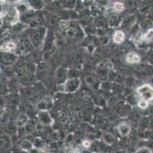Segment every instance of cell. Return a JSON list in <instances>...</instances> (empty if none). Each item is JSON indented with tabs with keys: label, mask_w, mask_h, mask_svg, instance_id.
<instances>
[{
	"label": "cell",
	"mask_w": 153,
	"mask_h": 153,
	"mask_svg": "<svg viewBox=\"0 0 153 153\" xmlns=\"http://www.w3.org/2000/svg\"><path fill=\"white\" fill-rule=\"evenodd\" d=\"M136 93L140 99H144L148 102L153 100V87L150 84H144L136 89Z\"/></svg>",
	"instance_id": "obj_1"
},
{
	"label": "cell",
	"mask_w": 153,
	"mask_h": 153,
	"mask_svg": "<svg viewBox=\"0 0 153 153\" xmlns=\"http://www.w3.org/2000/svg\"><path fill=\"white\" fill-rule=\"evenodd\" d=\"M64 91L66 93H73L81 86V80L79 78H70L62 84Z\"/></svg>",
	"instance_id": "obj_2"
},
{
	"label": "cell",
	"mask_w": 153,
	"mask_h": 153,
	"mask_svg": "<svg viewBox=\"0 0 153 153\" xmlns=\"http://www.w3.org/2000/svg\"><path fill=\"white\" fill-rule=\"evenodd\" d=\"M38 118L40 122H41L42 124L46 125V126L52 125V118H51V116L47 110H43V111L40 112L38 114Z\"/></svg>",
	"instance_id": "obj_3"
},
{
	"label": "cell",
	"mask_w": 153,
	"mask_h": 153,
	"mask_svg": "<svg viewBox=\"0 0 153 153\" xmlns=\"http://www.w3.org/2000/svg\"><path fill=\"white\" fill-rule=\"evenodd\" d=\"M117 130L122 136H127L131 132V126L126 123H121L117 126Z\"/></svg>",
	"instance_id": "obj_4"
},
{
	"label": "cell",
	"mask_w": 153,
	"mask_h": 153,
	"mask_svg": "<svg viewBox=\"0 0 153 153\" xmlns=\"http://www.w3.org/2000/svg\"><path fill=\"white\" fill-rule=\"evenodd\" d=\"M113 41L115 44H121L125 40V33L122 30H117L112 36Z\"/></svg>",
	"instance_id": "obj_5"
},
{
	"label": "cell",
	"mask_w": 153,
	"mask_h": 153,
	"mask_svg": "<svg viewBox=\"0 0 153 153\" xmlns=\"http://www.w3.org/2000/svg\"><path fill=\"white\" fill-rule=\"evenodd\" d=\"M126 61L130 64H139L140 62V57L136 53L129 52L126 56Z\"/></svg>",
	"instance_id": "obj_6"
},
{
	"label": "cell",
	"mask_w": 153,
	"mask_h": 153,
	"mask_svg": "<svg viewBox=\"0 0 153 153\" xmlns=\"http://www.w3.org/2000/svg\"><path fill=\"white\" fill-rule=\"evenodd\" d=\"M17 47L16 44L13 41H8L1 46V50L3 53H11Z\"/></svg>",
	"instance_id": "obj_7"
},
{
	"label": "cell",
	"mask_w": 153,
	"mask_h": 153,
	"mask_svg": "<svg viewBox=\"0 0 153 153\" xmlns=\"http://www.w3.org/2000/svg\"><path fill=\"white\" fill-rule=\"evenodd\" d=\"M27 117L26 115L25 114H20L17 119V122H16V125L18 126H27Z\"/></svg>",
	"instance_id": "obj_8"
},
{
	"label": "cell",
	"mask_w": 153,
	"mask_h": 153,
	"mask_svg": "<svg viewBox=\"0 0 153 153\" xmlns=\"http://www.w3.org/2000/svg\"><path fill=\"white\" fill-rule=\"evenodd\" d=\"M34 145L32 144V142H30L28 140H23L21 143V148L22 149H23L24 151H30L32 149Z\"/></svg>",
	"instance_id": "obj_9"
},
{
	"label": "cell",
	"mask_w": 153,
	"mask_h": 153,
	"mask_svg": "<svg viewBox=\"0 0 153 153\" xmlns=\"http://www.w3.org/2000/svg\"><path fill=\"white\" fill-rule=\"evenodd\" d=\"M143 39L145 41L150 42L153 40V28L149 29L143 35Z\"/></svg>",
	"instance_id": "obj_10"
},
{
	"label": "cell",
	"mask_w": 153,
	"mask_h": 153,
	"mask_svg": "<svg viewBox=\"0 0 153 153\" xmlns=\"http://www.w3.org/2000/svg\"><path fill=\"white\" fill-rule=\"evenodd\" d=\"M86 84H88L89 86L92 87H95L98 85V83L97 79L95 78H93V76H88L85 78Z\"/></svg>",
	"instance_id": "obj_11"
},
{
	"label": "cell",
	"mask_w": 153,
	"mask_h": 153,
	"mask_svg": "<svg viewBox=\"0 0 153 153\" xmlns=\"http://www.w3.org/2000/svg\"><path fill=\"white\" fill-rule=\"evenodd\" d=\"M33 145H34V146L36 148L41 149V148H43L44 147V142L43 141L42 139L37 137V138L34 139Z\"/></svg>",
	"instance_id": "obj_12"
},
{
	"label": "cell",
	"mask_w": 153,
	"mask_h": 153,
	"mask_svg": "<svg viewBox=\"0 0 153 153\" xmlns=\"http://www.w3.org/2000/svg\"><path fill=\"white\" fill-rule=\"evenodd\" d=\"M103 139H104V142L108 144V145H111L114 142V138L113 137V136H111L109 133L104 134V136H103Z\"/></svg>",
	"instance_id": "obj_13"
},
{
	"label": "cell",
	"mask_w": 153,
	"mask_h": 153,
	"mask_svg": "<svg viewBox=\"0 0 153 153\" xmlns=\"http://www.w3.org/2000/svg\"><path fill=\"white\" fill-rule=\"evenodd\" d=\"M114 9L116 12H120L124 10V5H123V2H116L114 4V6H113Z\"/></svg>",
	"instance_id": "obj_14"
},
{
	"label": "cell",
	"mask_w": 153,
	"mask_h": 153,
	"mask_svg": "<svg viewBox=\"0 0 153 153\" xmlns=\"http://www.w3.org/2000/svg\"><path fill=\"white\" fill-rule=\"evenodd\" d=\"M137 105H138V106L140 109H145L148 107L149 102L146 100H144V99H140L138 103H137Z\"/></svg>",
	"instance_id": "obj_15"
},
{
	"label": "cell",
	"mask_w": 153,
	"mask_h": 153,
	"mask_svg": "<svg viewBox=\"0 0 153 153\" xmlns=\"http://www.w3.org/2000/svg\"><path fill=\"white\" fill-rule=\"evenodd\" d=\"M135 153H152V151L146 146H143L139 148L135 151Z\"/></svg>",
	"instance_id": "obj_16"
},
{
	"label": "cell",
	"mask_w": 153,
	"mask_h": 153,
	"mask_svg": "<svg viewBox=\"0 0 153 153\" xmlns=\"http://www.w3.org/2000/svg\"><path fill=\"white\" fill-rule=\"evenodd\" d=\"M94 101H95L96 104L98 105V106H103L105 103V99H104L102 96H97L94 97Z\"/></svg>",
	"instance_id": "obj_17"
},
{
	"label": "cell",
	"mask_w": 153,
	"mask_h": 153,
	"mask_svg": "<svg viewBox=\"0 0 153 153\" xmlns=\"http://www.w3.org/2000/svg\"><path fill=\"white\" fill-rule=\"evenodd\" d=\"M82 145L84 148H88L91 147V142L89 139H84L82 142Z\"/></svg>",
	"instance_id": "obj_18"
}]
</instances>
